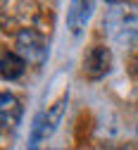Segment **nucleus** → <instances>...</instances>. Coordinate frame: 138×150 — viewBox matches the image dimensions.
Masks as SVG:
<instances>
[{
    "instance_id": "5",
    "label": "nucleus",
    "mask_w": 138,
    "mask_h": 150,
    "mask_svg": "<svg viewBox=\"0 0 138 150\" xmlns=\"http://www.w3.org/2000/svg\"><path fill=\"white\" fill-rule=\"evenodd\" d=\"M93 10H95V5L91 0H74V3H69V7H67V29L74 36H79L86 29V24L91 22Z\"/></svg>"
},
{
    "instance_id": "3",
    "label": "nucleus",
    "mask_w": 138,
    "mask_h": 150,
    "mask_svg": "<svg viewBox=\"0 0 138 150\" xmlns=\"http://www.w3.org/2000/svg\"><path fill=\"white\" fill-rule=\"evenodd\" d=\"M14 43H17V52L26 60V64L33 67H43V62L48 60V38L43 33H38L33 26H22L17 29L14 36Z\"/></svg>"
},
{
    "instance_id": "2",
    "label": "nucleus",
    "mask_w": 138,
    "mask_h": 150,
    "mask_svg": "<svg viewBox=\"0 0 138 150\" xmlns=\"http://www.w3.org/2000/svg\"><path fill=\"white\" fill-rule=\"evenodd\" d=\"M67 100L69 96H64L60 100H55L52 105L43 107L38 115L33 117V124H31V136H29V145H43L57 129H60L62 119H64V112H67Z\"/></svg>"
},
{
    "instance_id": "6",
    "label": "nucleus",
    "mask_w": 138,
    "mask_h": 150,
    "mask_svg": "<svg viewBox=\"0 0 138 150\" xmlns=\"http://www.w3.org/2000/svg\"><path fill=\"white\" fill-rule=\"evenodd\" d=\"M24 115V105L14 93L3 91L0 96V119H3V129H17Z\"/></svg>"
},
{
    "instance_id": "8",
    "label": "nucleus",
    "mask_w": 138,
    "mask_h": 150,
    "mask_svg": "<svg viewBox=\"0 0 138 150\" xmlns=\"http://www.w3.org/2000/svg\"><path fill=\"white\" fill-rule=\"evenodd\" d=\"M117 150H138V141H129V143H124L122 148H117Z\"/></svg>"
},
{
    "instance_id": "4",
    "label": "nucleus",
    "mask_w": 138,
    "mask_h": 150,
    "mask_svg": "<svg viewBox=\"0 0 138 150\" xmlns=\"http://www.w3.org/2000/svg\"><path fill=\"white\" fill-rule=\"evenodd\" d=\"M112 64H114V55H112V50L107 45H91L84 52V60H81L84 76L91 79V81L105 79L112 71Z\"/></svg>"
},
{
    "instance_id": "7",
    "label": "nucleus",
    "mask_w": 138,
    "mask_h": 150,
    "mask_svg": "<svg viewBox=\"0 0 138 150\" xmlns=\"http://www.w3.org/2000/svg\"><path fill=\"white\" fill-rule=\"evenodd\" d=\"M26 60L19 55L17 50H5L3 52V62H0V71H3L5 81H17L22 74L26 71Z\"/></svg>"
},
{
    "instance_id": "1",
    "label": "nucleus",
    "mask_w": 138,
    "mask_h": 150,
    "mask_svg": "<svg viewBox=\"0 0 138 150\" xmlns=\"http://www.w3.org/2000/svg\"><path fill=\"white\" fill-rule=\"evenodd\" d=\"M103 29L117 45H138V5L110 3L103 17Z\"/></svg>"
},
{
    "instance_id": "10",
    "label": "nucleus",
    "mask_w": 138,
    "mask_h": 150,
    "mask_svg": "<svg viewBox=\"0 0 138 150\" xmlns=\"http://www.w3.org/2000/svg\"><path fill=\"white\" fill-rule=\"evenodd\" d=\"M136 74H138V60H136Z\"/></svg>"
},
{
    "instance_id": "9",
    "label": "nucleus",
    "mask_w": 138,
    "mask_h": 150,
    "mask_svg": "<svg viewBox=\"0 0 138 150\" xmlns=\"http://www.w3.org/2000/svg\"><path fill=\"white\" fill-rule=\"evenodd\" d=\"M29 150H55L50 145H29Z\"/></svg>"
}]
</instances>
